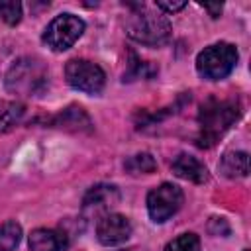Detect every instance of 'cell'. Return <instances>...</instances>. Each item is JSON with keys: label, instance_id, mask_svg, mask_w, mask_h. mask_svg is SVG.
Returning a JSON list of instances; mask_svg holds the SVG:
<instances>
[{"label": "cell", "instance_id": "obj_3", "mask_svg": "<svg viewBox=\"0 0 251 251\" xmlns=\"http://www.w3.org/2000/svg\"><path fill=\"white\" fill-rule=\"evenodd\" d=\"M131 8H135L137 12H133L126 24L127 35L141 43V45H149V47H159L163 43L169 41L171 37V24L165 16H159L155 12L143 10V4H127Z\"/></svg>", "mask_w": 251, "mask_h": 251}, {"label": "cell", "instance_id": "obj_9", "mask_svg": "<svg viewBox=\"0 0 251 251\" xmlns=\"http://www.w3.org/2000/svg\"><path fill=\"white\" fill-rule=\"evenodd\" d=\"M96 235L102 245H120L131 235V224L122 214H106L96 224Z\"/></svg>", "mask_w": 251, "mask_h": 251}, {"label": "cell", "instance_id": "obj_1", "mask_svg": "<svg viewBox=\"0 0 251 251\" xmlns=\"http://www.w3.org/2000/svg\"><path fill=\"white\" fill-rule=\"evenodd\" d=\"M239 106L233 100H216L210 98L200 106L198 112V127L200 133L196 137L200 147H212L237 120Z\"/></svg>", "mask_w": 251, "mask_h": 251}, {"label": "cell", "instance_id": "obj_15", "mask_svg": "<svg viewBox=\"0 0 251 251\" xmlns=\"http://www.w3.org/2000/svg\"><path fill=\"white\" fill-rule=\"evenodd\" d=\"M126 169L131 175H149L157 169V163L149 153H137L126 161Z\"/></svg>", "mask_w": 251, "mask_h": 251}, {"label": "cell", "instance_id": "obj_11", "mask_svg": "<svg viewBox=\"0 0 251 251\" xmlns=\"http://www.w3.org/2000/svg\"><path fill=\"white\" fill-rule=\"evenodd\" d=\"M171 169H173V173H175L176 176H180V178H184V180H190V182H196V184H202V182H206V180L210 178L206 165L200 163L196 157L186 155V153H180V155L173 161Z\"/></svg>", "mask_w": 251, "mask_h": 251}, {"label": "cell", "instance_id": "obj_19", "mask_svg": "<svg viewBox=\"0 0 251 251\" xmlns=\"http://www.w3.org/2000/svg\"><path fill=\"white\" fill-rule=\"evenodd\" d=\"M202 8L208 10L212 18H218L222 14V4H202Z\"/></svg>", "mask_w": 251, "mask_h": 251}, {"label": "cell", "instance_id": "obj_12", "mask_svg": "<svg viewBox=\"0 0 251 251\" xmlns=\"http://www.w3.org/2000/svg\"><path fill=\"white\" fill-rule=\"evenodd\" d=\"M220 173L227 178H241L249 173V155L245 151L226 153L220 161Z\"/></svg>", "mask_w": 251, "mask_h": 251}, {"label": "cell", "instance_id": "obj_4", "mask_svg": "<svg viewBox=\"0 0 251 251\" xmlns=\"http://www.w3.org/2000/svg\"><path fill=\"white\" fill-rule=\"evenodd\" d=\"M237 63V49L231 43H214L202 49L196 57V71L206 80H222L226 78Z\"/></svg>", "mask_w": 251, "mask_h": 251}, {"label": "cell", "instance_id": "obj_6", "mask_svg": "<svg viewBox=\"0 0 251 251\" xmlns=\"http://www.w3.org/2000/svg\"><path fill=\"white\" fill-rule=\"evenodd\" d=\"M65 76H67V82L73 88H76L80 92H86V94H98L104 88V82H106L104 71L96 63L86 61V59L69 61L67 67H65Z\"/></svg>", "mask_w": 251, "mask_h": 251}, {"label": "cell", "instance_id": "obj_5", "mask_svg": "<svg viewBox=\"0 0 251 251\" xmlns=\"http://www.w3.org/2000/svg\"><path fill=\"white\" fill-rule=\"evenodd\" d=\"M84 22L75 14H59L43 31V43L53 51H65L82 35Z\"/></svg>", "mask_w": 251, "mask_h": 251}, {"label": "cell", "instance_id": "obj_7", "mask_svg": "<svg viewBox=\"0 0 251 251\" xmlns=\"http://www.w3.org/2000/svg\"><path fill=\"white\" fill-rule=\"evenodd\" d=\"M182 190L173 182H163L147 194V212L149 218L157 224L167 222L182 206Z\"/></svg>", "mask_w": 251, "mask_h": 251}, {"label": "cell", "instance_id": "obj_18", "mask_svg": "<svg viewBox=\"0 0 251 251\" xmlns=\"http://www.w3.org/2000/svg\"><path fill=\"white\" fill-rule=\"evenodd\" d=\"M184 6H186V2H157V8L167 14H175V12L182 10Z\"/></svg>", "mask_w": 251, "mask_h": 251}, {"label": "cell", "instance_id": "obj_13", "mask_svg": "<svg viewBox=\"0 0 251 251\" xmlns=\"http://www.w3.org/2000/svg\"><path fill=\"white\" fill-rule=\"evenodd\" d=\"M24 112V104L16 100H0V133H6L12 127H16L22 122Z\"/></svg>", "mask_w": 251, "mask_h": 251}, {"label": "cell", "instance_id": "obj_10", "mask_svg": "<svg viewBox=\"0 0 251 251\" xmlns=\"http://www.w3.org/2000/svg\"><path fill=\"white\" fill-rule=\"evenodd\" d=\"M69 245V237L65 231L37 227L29 233V249L31 251H65Z\"/></svg>", "mask_w": 251, "mask_h": 251}, {"label": "cell", "instance_id": "obj_17", "mask_svg": "<svg viewBox=\"0 0 251 251\" xmlns=\"http://www.w3.org/2000/svg\"><path fill=\"white\" fill-rule=\"evenodd\" d=\"M0 16L6 24L16 25L22 20V4L16 0H4L0 2Z\"/></svg>", "mask_w": 251, "mask_h": 251}, {"label": "cell", "instance_id": "obj_16", "mask_svg": "<svg viewBox=\"0 0 251 251\" xmlns=\"http://www.w3.org/2000/svg\"><path fill=\"white\" fill-rule=\"evenodd\" d=\"M165 251H200V239L196 233H182L169 241Z\"/></svg>", "mask_w": 251, "mask_h": 251}, {"label": "cell", "instance_id": "obj_8", "mask_svg": "<svg viewBox=\"0 0 251 251\" xmlns=\"http://www.w3.org/2000/svg\"><path fill=\"white\" fill-rule=\"evenodd\" d=\"M120 202V194L118 188L112 184H96L92 186L84 200H82V212L86 218H104L106 214H110V208L116 206Z\"/></svg>", "mask_w": 251, "mask_h": 251}, {"label": "cell", "instance_id": "obj_2", "mask_svg": "<svg viewBox=\"0 0 251 251\" xmlns=\"http://www.w3.org/2000/svg\"><path fill=\"white\" fill-rule=\"evenodd\" d=\"M49 84V71L41 59L24 57L18 59L8 75H6V88L20 96H41Z\"/></svg>", "mask_w": 251, "mask_h": 251}, {"label": "cell", "instance_id": "obj_14", "mask_svg": "<svg viewBox=\"0 0 251 251\" xmlns=\"http://www.w3.org/2000/svg\"><path fill=\"white\" fill-rule=\"evenodd\" d=\"M22 239V227L14 220L0 226V251H14Z\"/></svg>", "mask_w": 251, "mask_h": 251}, {"label": "cell", "instance_id": "obj_20", "mask_svg": "<svg viewBox=\"0 0 251 251\" xmlns=\"http://www.w3.org/2000/svg\"><path fill=\"white\" fill-rule=\"evenodd\" d=\"M245 251H249V249H245Z\"/></svg>", "mask_w": 251, "mask_h": 251}]
</instances>
